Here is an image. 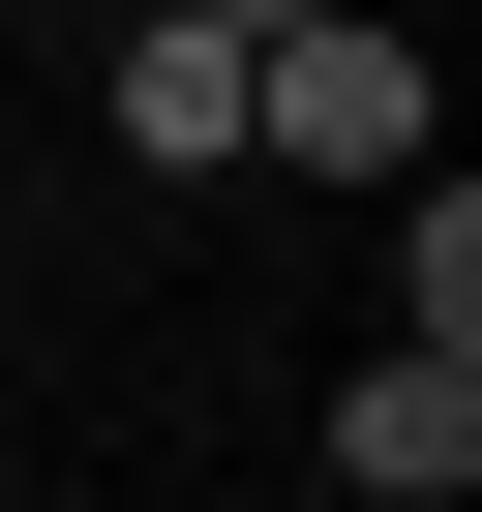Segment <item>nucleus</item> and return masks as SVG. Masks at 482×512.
<instances>
[{"label": "nucleus", "mask_w": 482, "mask_h": 512, "mask_svg": "<svg viewBox=\"0 0 482 512\" xmlns=\"http://www.w3.org/2000/svg\"><path fill=\"white\" fill-rule=\"evenodd\" d=\"M241 151L392 181V151H422V31H392V0H302V31H241Z\"/></svg>", "instance_id": "1"}, {"label": "nucleus", "mask_w": 482, "mask_h": 512, "mask_svg": "<svg viewBox=\"0 0 482 512\" xmlns=\"http://www.w3.org/2000/svg\"><path fill=\"white\" fill-rule=\"evenodd\" d=\"M332 482H392V512H452V482H482V332H392V362L332 392Z\"/></svg>", "instance_id": "2"}, {"label": "nucleus", "mask_w": 482, "mask_h": 512, "mask_svg": "<svg viewBox=\"0 0 482 512\" xmlns=\"http://www.w3.org/2000/svg\"><path fill=\"white\" fill-rule=\"evenodd\" d=\"M121 151H151V181L241 151V31H211V0H151V31H121Z\"/></svg>", "instance_id": "3"}, {"label": "nucleus", "mask_w": 482, "mask_h": 512, "mask_svg": "<svg viewBox=\"0 0 482 512\" xmlns=\"http://www.w3.org/2000/svg\"><path fill=\"white\" fill-rule=\"evenodd\" d=\"M392 332H482V211H452L422 151H392Z\"/></svg>", "instance_id": "4"}, {"label": "nucleus", "mask_w": 482, "mask_h": 512, "mask_svg": "<svg viewBox=\"0 0 482 512\" xmlns=\"http://www.w3.org/2000/svg\"><path fill=\"white\" fill-rule=\"evenodd\" d=\"M211 31H302V0H211Z\"/></svg>", "instance_id": "5"}]
</instances>
